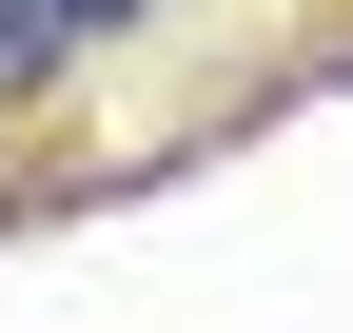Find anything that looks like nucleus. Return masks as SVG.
Here are the masks:
<instances>
[{"instance_id":"nucleus-1","label":"nucleus","mask_w":353,"mask_h":333,"mask_svg":"<svg viewBox=\"0 0 353 333\" xmlns=\"http://www.w3.org/2000/svg\"><path fill=\"white\" fill-rule=\"evenodd\" d=\"M59 59H79V20H59V0H0V98H39Z\"/></svg>"},{"instance_id":"nucleus-2","label":"nucleus","mask_w":353,"mask_h":333,"mask_svg":"<svg viewBox=\"0 0 353 333\" xmlns=\"http://www.w3.org/2000/svg\"><path fill=\"white\" fill-rule=\"evenodd\" d=\"M59 20H79V39H118V20H157V0H59Z\"/></svg>"}]
</instances>
